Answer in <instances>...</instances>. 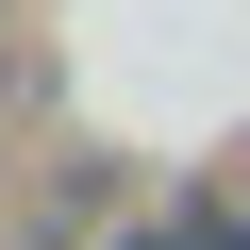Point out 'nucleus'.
Instances as JSON below:
<instances>
[{
  "mask_svg": "<svg viewBox=\"0 0 250 250\" xmlns=\"http://www.w3.org/2000/svg\"><path fill=\"white\" fill-rule=\"evenodd\" d=\"M167 233H184V250H250V200H184Z\"/></svg>",
  "mask_w": 250,
  "mask_h": 250,
  "instance_id": "nucleus-1",
  "label": "nucleus"
},
{
  "mask_svg": "<svg viewBox=\"0 0 250 250\" xmlns=\"http://www.w3.org/2000/svg\"><path fill=\"white\" fill-rule=\"evenodd\" d=\"M117 250H184V233H167V217H150V233H117Z\"/></svg>",
  "mask_w": 250,
  "mask_h": 250,
  "instance_id": "nucleus-2",
  "label": "nucleus"
},
{
  "mask_svg": "<svg viewBox=\"0 0 250 250\" xmlns=\"http://www.w3.org/2000/svg\"><path fill=\"white\" fill-rule=\"evenodd\" d=\"M233 200H250V167H233Z\"/></svg>",
  "mask_w": 250,
  "mask_h": 250,
  "instance_id": "nucleus-3",
  "label": "nucleus"
}]
</instances>
